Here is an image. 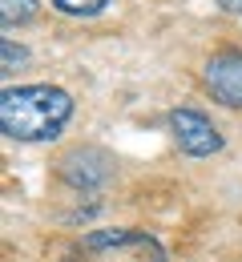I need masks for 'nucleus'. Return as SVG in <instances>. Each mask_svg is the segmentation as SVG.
Returning <instances> with one entry per match:
<instances>
[{"instance_id": "obj_1", "label": "nucleus", "mask_w": 242, "mask_h": 262, "mask_svg": "<svg viewBox=\"0 0 242 262\" xmlns=\"http://www.w3.org/2000/svg\"><path fill=\"white\" fill-rule=\"evenodd\" d=\"M73 97L69 89L36 81V85H8L0 93V129L12 141L25 145H45L57 141L65 125L73 121Z\"/></svg>"}, {"instance_id": "obj_2", "label": "nucleus", "mask_w": 242, "mask_h": 262, "mask_svg": "<svg viewBox=\"0 0 242 262\" xmlns=\"http://www.w3.org/2000/svg\"><path fill=\"white\" fill-rule=\"evenodd\" d=\"M65 262H166V250L153 234L129 226H113V230H89L77 238Z\"/></svg>"}, {"instance_id": "obj_3", "label": "nucleus", "mask_w": 242, "mask_h": 262, "mask_svg": "<svg viewBox=\"0 0 242 262\" xmlns=\"http://www.w3.org/2000/svg\"><path fill=\"white\" fill-rule=\"evenodd\" d=\"M170 133H173V145L186 154V158H210V154H222L226 137L218 133V125L210 121L206 113L190 109V105H178L170 109Z\"/></svg>"}, {"instance_id": "obj_4", "label": "nucleus", "mask_w": 242, "mask_h": 262, "mask_svg": "<svg viewBox=\"0 0 242 262\" xmlns=\"http://www.w3.org/2000/svg\"><path fill=\"white\" fill-rule=\"evenodd\" d=\"M57 173H61L65 186L81 190V194H93L113 178V158L105 149H97V145H77L57 162Z\"/></svg>"}, {"instance_id": "obj_5", "label": "nucleus", "mask_w": 242, "mask_h": 262, "mask_svg": "<svg viewBox=\"0 0 242 262\" xmlns=\"http://www.w3.org/2000/svg\"><path fill=\"white\" fill-rule=\"evenodd\" d=\"M202 85L226 109H242V49H218L202 65Z\"/></svg>"}, {"instance_id": "obj_6", "label": "nucleus", "mask_w": 242, "mask_h": 262, "mask_svg": "<svg viewBox=\"0 0 242 262\" xmlns=\"http://www.w3.org/2000/svg\"><path fill=\"white\" fill-rule=\"evenodd\" d=\"M36 0H0V20H4V29H16V25H29L36 16Z\"/></svg>"}, {"instance_id": "obj_7", "label": "nucleus", "mask_w": 242, "mask_h": 262, "mask_svg": "<svg viewBox=\"0 0 242 262\" xmlns=\"http://www.w3.org/2000/svg\"><path fill=\"white\" fill-rule=\"evenodd\" d=\"M105 4L109 0H53V8L57 12H65V16H97V12H105Z\"/></svg>"}, {"instance_id": "obj_8", "label": "nucleus", "mask_w": 242, "mask_h": 262, "mask_svg": "<svg viewBox=\"0 0 242 262\" xmlns=\"http://www.w3.org/2000/svg\"><path fill=\"white\" fill-rule=\"evenodd\" d=\"M0 57H4V73H12L16 65H25V61H29V53H25L20 45H12V36H4V40H0Z\"/></svg>"}, {"instance_id": "obj_9", "label": "nucleus", "mask_w": 242, "mask_h": 262, "mask_svg": "<svg viewBox=\"0 0 242 262\" xmlns=\"http://www.w3.org/2000/svg\"><path fill=\"white\" fill-rule=\"evenodd\" d=\"M214 4H218L226 16H242V0H214Z\"/></svg>"}]
</instances>
